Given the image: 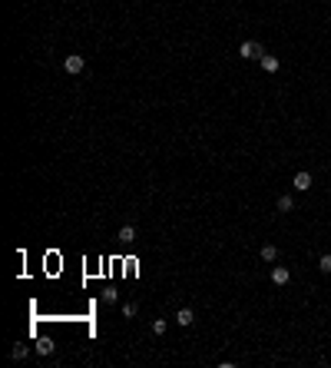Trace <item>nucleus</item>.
Instances as JSON below:
<instances>
[{
	"label": "nucleus",
	"instance_id": "obj_2",
	"mask_svg": "<svg viewBox=\"0 0 331 368\" xmlns=\"http://www.w3.org/2000/svg\"><path fill=\"white\" fill-rule=\"evenodd\" d=\"M63 70L70 73V77H79V73L87 70V60H83V56H79V53H70V56H66V60H63Z\"/></svg>",
	"mask_w": 331,
	"mask_h": 368
},
{
	"label": "nucleus",
	"instance_id": "obj_6",
	"mask_svg": "<svg viewBox=\"0 0 331 368\" xmlns=\"http://www.w3.org/2000/svg\"><path fill=\"white\" fill-rule=\"evenodd\" d=\"M116 239L123 242V246H129V242H136V226H129V223H126V226H123V229L116 232Z\"/></svg>",
	"mask_w": 331,
	"mask_h": 368
},
{
	"label": "nucleus",
	"instance_id": "obj_7",
	"mask_svg": "<svg viewBox=\"0 0 331 368\" xmlns=\"http://www.w3.org/2000/svg\"><path fill=\"white\" fill-rule=\"evenodd\" d=\"M259 63H262V70H265V73H275L278 66H282V63H278V56H272V53H262Z\"/></svg>",
	"mask_w": 331,
	"mask_h": 368
},
{
	"label": "nucleus",
	"instance_id": "obj_11",
	"mask_svg": "<svg viewBox=\"0 0 331 368\" xmlns=\"http://www.w3.org/2000/svg\"><path fill=\"white\" fill-rule=\"evenodd\" d=\"M27 355H30V348H27V345H14V348H10V358H27Z\"/></svg>",
	"mask_w": 331,
	"mask_h": 368
},
{
	"label": "nucleus",
	"instance_id": "obj_14",
	"mask_svg": "<svg viewBox=\"0 0 331 368\" xmlns=\"http://www.w3.org/2000/svg\"><path fill=\"white\" fill-rule=\"evenodd\" d=\"M318 269H321L324 275H331V252H324V256L318 259Z\"/></svg>",
	"mask_w": 331,
	"mask_h": 368
},
{
	"label": "nucleus",
	"instance_id": "obj_10",
	"mask_svg": "<svg viewBox=\"0 0 331 368\" xmlns=\"http://www.w3.org/2000/svg\"><path fill=\"white\" fill-rule=\"evenodd\" d=\"M33 348H37V352H40V355H53V348H56V345H53V342H50V338H40V342H37V345H33Z\"/></svg>",
	"mask_w": 331,
	"mask_h": 368
},
{
	"label": "nucleus",
	"instance_id": "obj_8",
	"mask_svg": "<svg viewBox=\"0 0 331 368\" xmlns=\"http://www.w3.org/2000/svg\"><path fill=\"white\" fill-rule=\"evenodd\" d=\"M176 322H179L182 328H189L192 322H196V312H192V309H179V312H176Z\"/></svg>",
	"mask_w": 331,
	"mask_h": 368
},
{
	"label": "nucleus",
	"instance_id": "obj_13",
	"mask_svg": "<svg viewBox=\"0 0 331 368\" xmlns=\"http://www.w3.org/2000/svg\"><path fill=\"white\" fill-rule=\"evenodd\" d=\"M166 328H169L166 319H152V335H166Z\"/></svg>",
	"mask_w": 331,
	"mask_h": 368
},
{
	"label": "nucleus",
	"instance_id": "obj_1",
	"mask_svg": "<svg viewBox=\"0 0 331 368\" xmlns=\"http://www.w3.org/2000/svg\"><path fill=\"white\" fill-rule=\"evenodd\" d=\"M262 53H265V50H262V43H255V40L238 43V56H242V60H262Z\"/></svg>",
	"mask_w": 331,
	"mask_h": 368
},
{
	"label": "nucleus",
	"instance_id": "obj_3",
	"mask_svg": "<svg viewBox=\"0 0 331 368\" xmlns=\"http://www.w3.org/2000/svg\"><path fill=\"white\" fill-rule=\"evenodd\" d=\"M292 186H295V189H298V192H308V189H311V173H308V169H301V173H295Z\"/></svg>",
	"mask_w": 331,
	"mask_h": 368
},
{
	"label": "nucleus",
	"instance_id": "obj_15",
	"mask_svg": "<svg viewBox=\"0 0 331 368\" xmlns=\"http://www.w3.org/2000/svg\"><path fill=\"white\" fill-rule=\"evenodd\" d=\"M136 312H139V305H136V302H123V315H126V319H133Z\"/></svg>",
	"mask_w": 331,
	"mask_h": 368
},
{
	"label": "nucleus",
	"instance_id": "obj_5",
	"mask_svg": "<svg viewBox=\"0 0 331 368\" xmlns=\"http://www.w3.org/2000/svg\"><path fill=\"white\" fill-rule=\"evenodd\" d=\"M259 259H262V262H275V259H278V246H272V242H265V246L259 249Z\"/></svg>",
	"mask_w": 331,
	"mask_h": 368
},
{
	"label": "nucleus",
	"instance_id": "obj_9",
	"mask_svg": "<svg viewBox=\"0 0 331 368\" xmlns=\"http://www.w3.org/2000/svg\"><path fill=\"white\" fill-rule=\"evenodd\" d=\"M275 206H278V212H292V209H295V196H288V192H285V196H278Z\"/></svg>",
	"mask_w": 331,
	"mask_h": 368
},
{
	"label": "nucleus",
	"instance_id": "obj_4",
	"mask_svg": "<svg viewBox=\"0 0 331 368\" xmlns=\"http://www.w3.org/2000/svg\"><path fill=\"white\" fill-rule=\"evenodd\" d=\"M272 282H275V285H288V282H292L288 265H275V269H272Z\"/></svg>",
	"mask_w": 331,
	"mask_h": 368
},
{
	"label": "nucleus",
	"instance_id": "obj_12",
	"mask_svg": "<svg viewBox=\"0 0 331 368\" xmlns=\"http://www.w3.org/2000/svg\"><path fill=\"white\" fill-rule=\"evenodd\" d=\"M103 302H106V305H116L119 302V292H116V288H103Z\"/></svg>",
	"mask_w": 331,
	"mask_h": 368
}]
</instances>
